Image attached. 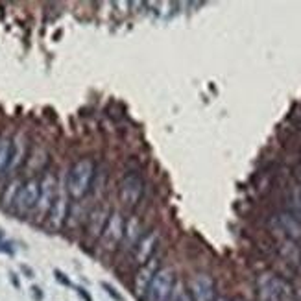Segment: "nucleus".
<instances>
[{"label": "nucleus", "instance_id": "f257e3e1", "mask_svg": "<svg viewBox=\"0 0 301 301\" xmlns=\"http://www.w3.org/2000/svg\"><path fill=\"white\" fill-rule=\"evenodd\" d=\"M94 170H96V165L91 157L79 159L72 165L69 176H67V192L74 199L84 198L89 192L94 177Z\"/></svg>", "mask_w": 301, "mask_h": 301}, {"label": "nucleus", "instance_id": "f03ea898", "mask_svg": "<svg viewBox=\"0 0 301 301\" xmlns=\"http://www.w3.org/2000/svg\"><path fill=\"white\" fill-rule=\"evenodd\" d=\"M257 294L259 301H292V288L285 279L263 273L257 281Z\"/></svg>", "mask_w": 301, "mask_h": 301}, {"label": "nucleus", "instance_id": "7ed1b4c3", "mask_svg": "<svg viewBox=\"0 0 301 301\" xmlns=\"http://www.w3.org/2000/svg\"><path fill=\"white\" fill-rule=\"evenodd\" d=\"M176 285V275L172 268H159L153 275L152 283L146 288L144 301H168L172 288Z\"/></svg>", "mask_w": 301, "mask_h": 301}, {"label": "nucleus", "instance_id": "20e7f679", "mask_svg": "<svg viewBox=\"0 0 301 301\" xmlns=\"http://www.w3.org/2000/svg\"><path fill=\"white\" fill-rule=\"evenodd\" d=\"M144 190V181L139 174H128V176L122 177V181L118 183V199H121L122 205H128V207H135L139 204L141 196H143Z\"/></svg>", "mask_w": 301, "mask_h": 301}, {"label": "nucleus", "instance_id": "39448f33", "mask_svg": "<svg viewBox=\"0 0 301 301\" xmlns=\"http://www.w3.org/2000/svg\"><path fill=\"white\" fill-rule=\"evenodd\" d=\"M124 227H126V222H124V218H122V214L118 213V211H113V213L109 214V218H107V224H106V227H104L102 235H100L104 250L111 251L121 244L122 236H124Z\"/></svg>", "mask_w": 301, "mask_h": 301}, {"label": "nucleus", "instance_id": "423d86ee", "mask_svg": "<svg viewBox=\"0 0 301 301\" xmlns=\"http://www.w3.org/2000/svg\"><path fill=\"white\" fill-rule=\"evenodd\" d=\"M189 294L192 301H214L216 299V288L214 281L207 273H196L189 279Z\"/></svg>", "mask_w": 301, "mask_h": 301}, {"label": "nucleus", "instance_id": "0eeeda50", "mask_svg": "<svg viewBox=\"0 0 301 301\" xmlns=\"http://www.w3.org/2000/svg\"><path fill=\"white\" fill-rule=\"evenodd\" d=\"M39 198H41V181L28 179L17 192L15 205L19 209V213H28L39 205Z\"/></svg>", "mask_w": 301, "mask_h": 301}, {"label": "nucleus", "instance_id": "6e6552de", "mask_svg": "<svg viewBox=\"0 0 301 301\" xmlns=\"http://www.w3.org/2000/svg\"><path fill=\"white\" fill-rule=\"evenodd\" d=\"M157 244H159V235L157 231H148L146 235L141 236V240L137 242L135 246V259L137 263L143 266L146 264L150 259H153V255H155V250H157Z\"/></svg>", "mask_w": 301, "mask_h": 301}, {"label": "nucleus", "instance_id": "1a4fd4ad", "mask_svg": "<svg viewBox=\"0 0 301 301\" xmlns=\"http://www.w3.org/2000/svg\"><path fill=\"white\" fill-rule=\"evenodd\" d=\"M157 259L153 257V259H150L146 264H143L141 266V270L137 272V275H135V281H133V288H135V294L139 297H144V294H146V288H148V285L152 283L153 275H155V272H157Z\"/></svg>", "mask_w": 301, "mask_h": 301}, {"label": "nucleus", "instance_id": "9d476101", "mask_svg": "<svg viewBox=\"0 0 301 301\" xmlns=\"http://www.w3.org/2000/svg\"><path fill=\"white\" fill-rule=\"evenodd\" d=\"M277 222L281 231L292 238V240H301V220L297 216H294L292 213H279Z\"/></svg>", "mask_w": 301, "mask_h": 301}, {"label": "nucleus", "instance_id": "9b49d317", "mask_svg": "<svg viewBox=\"0 0 301 301\" xmlns=\"http://www.w3.org/2000/svg\"><path fill=\"white\" fill-rule=\"evenodd\" d=\"M109 211L106 207H96L93 213L89 214V220H87V233L93 238H98V236L102 235L104 227L107 224V218H109Z\"/></svg>", "mask_w": 301, "mask_h": 301}, {"label": "nucleus", "instance_id": "f8f14e48", "mask_svg": "<svg viewBox=\"0 0 301 301\" xmlns=\"http://www.w3.org/2000/svg\"><path fill=\"white\" fill-rule=\"evenodd\" d=\"M56 199V179L54 176H45V179L41 181V198H39V205L43 207L45 213H48Z\"/></svg>", "mask_w": 301, "mask_h": 301}, {"label": "nucleus", "instance_id": "ddd939ff", "mask_svg": "<svg viewBox=\"0 0 301 301\" xmlns=\"http://www.w3.org/2000/svg\"><path fill=\"white\" fill-rule=\"evenodd\" d=\"M141 236H143V226H141L139 220L133 216L130 222H126L124 236H122L121 244H124V248H135L137 242L141 240Z\"/></svg>", "mask_w": 301, "mask_h": 301}, {"label": "nucleus", "instance_id": "4468645a", "mask_svg": "<svg viewBox=\"0 0 301 301\" xmlns=\"http://www.w3.org/2000/svg\"><path fill=\"white\" fill-rule=\"evenodd\" d=\"M48 218H50V224L54 229H59L63 226L67 218V199L63 196L54 199V204H52L50 211H48Z\"/></svg>", "mask_w": 301, "mask_h": 301}, {"label": "nucleus", "instance_id": "2eb2a0df", "mask_svg": "<svg viewBox=\"0 0 301 301\" xmlns=\"http://www.w3.org/2000/svg\"><path fill=\"white\" fill-rule=\"evenodd\" d=\"M13 157V141L8 137H0V176L8 170Z\"/></svg>", "mask_w": 301, "mask_h": 301}, {"label": "nucleus", "instance_id": "dca6fc26", "mask_svg": "<svg viewBox=\"0 0 301 301\" xmlns=\"http://www.w3.org/2000/svg\"><path fill=\"white\" fill-rule=\"evenodd\" d=\"M168 301H192V297H190L189 290L185 288L183 283H176L174 288H172V294L168 297Z\"/></svg>", "mask_w": 301, "mask_h": 301}, {"label": "nucleus", "instance_id": "f3484780", "mask_svg": "<svg viewBox=\"0 0 301 301\" xmlns=\"http://www.w3.org/2000/svg\"><path fill=\"white\" fill-rule=\"evenodd\" d=\"M19 189H21L19 181H11L10 185H8L4 196H2V205H4V207L15 204V198H17V192H19Z\"/></svg>", "mask_w": 301, "mask_h": 301}, {"label": "nucleus", "instance_id": "a211bd4d", "mask_svg": "<svg viewBox=\"0 0 301 301\" xmlns=\"http://www.w3.org/2000/svg\"><path fill=\"white\" fill-rule=\"evenodd\" d=\"M102 288L107 292V296L113 297V299H115V301H124V296H122L121 292H118L115 287H113L111 283H102Z\"/></svg>", "mask_w": 301, "mask_h": 301}, {"label": "nucleus", "instance_id": "6ab92c4d", "mask_svg": "<svg viewBox=\"0 0 301 301\" xmlns=\"http://www.w3.org/2000/svg\"><path fill=\"white\" fill-rule=\"evenodd\" d=\"M54 275H56V279L61 283V285H65V287H72V281H70L65 273L61 272V270H54Z\"/></svg>", "mask_w": 301, "mask_h": 301}, {"label": "nucleus", "instance_id": "aec40b11", "mask_svg": "<svg viewBox=\"0 0 301 301\" xmlns=\"http://www.w3.org/2000/svg\"><path fill=\"white\" fill-rule=\"evenodd\" d=\"M76 292L79 294V297H82V299H85V301H93V297L89 296V292L85 290L84 287H76Z\"/></svg>", "mask_w": 301, "mask_h": 301}, {"label": "nucleus", "instance_id": "412c9836", "mask_svg": "<svg viewBox=\"0 0 301 301\" xmlns=\"http://www.w3.org/2000/svg\"><path fill=\"white\" fill-rule=\"evenodd\" d=\"M0 251H2V253L11 255V253H13V248H11V244H8V242H2V240H0Z\"/></svg>", "mask_w": 301, "mask_h": 301}, {"label": "nucleus", "instance_id": "4be33fe9", "mask_svg": "<svg viewBox=\"0 0 301 301\" xmlns=\"http://www.w3.org/2000/svg\"><path fill=\"white\" fill-rule=\"evenodd\" d=\"M32 290H33V296H35V299H41V297H43V294H41V288L33 287Z\"/></svg>", "mask_w": 301, "mask_h": 301}, {"label": "nucleus", "instance_id": "5701e85b", "mask_svg": "<svg viewBox=\"0 0 301 301\" xmlns=\"http://www.w3.org/2000/svg\"><path fill=\"white\" fill-rule=\"evenodd\" d=\"M296 301H301V288L297 290V294H296Z\"/></svg>", "mask_w": 301, "mask_h": 301}, {"label": "nucleus", "instance_id": "b1692460", "mask_svg": "<svg viewBox=\"0 0 301 301\" xmlns=\"http://www.w3.org/2000/svg\"><path fill=\"white\" fill-rule=\"evenodd\" d=\"M214 301H227V299H226V297H216Z\"/></svg>", "mask_w": 301, "mask_h": 301}, {"label": "nucleus", "instance_id": "393cba45", "mask_svg": "<svg viewBox=\"0 0 301 301\" xmlns=\"http://www.w3.org/2000/svg\"><path fill=\"white\" fill-rule=\"evenodd\" d=\"M236 301H244V299H236Z\"/></svg>", "mask_w": 301, "mask_h": 301}]
</instances>
